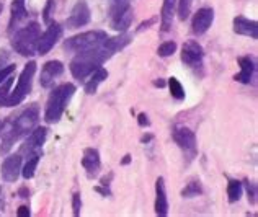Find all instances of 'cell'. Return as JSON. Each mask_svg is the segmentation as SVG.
Listing matches in <instances>:
<instances>
[{
  "label": "cell",
  "mask_w": 258,
  "mask_h": 217,
  "mask_svg": "<svg viewBox=\"0 0 258 217\" xmlns=\"http://www.w3.org/2000/svg\"><path fill=\"white\" fill-rule=\"evenodd\" d=\"M129 43H131V36L119 35L114 38H108L97 49L76 54V57L71 60V74L77 80H87L98 67H101V64L106 62L121 49H124Z\"/></svg>",
  "instance_id": "cell-1"
},
{
  "label": "cell",
  "mask_w": 258,
  "mask_h": 217,
  "mask_svg": "<svg viewBox=\"0 0 258 217\" xmlns=\"http://www.w3.org/2000/svg\"><path fill=\"white\" fill-rule=\"evenodd\" d=\"M39 121V106L36 103L30 105L28 108L17 114V116H12L9 121V126L2 129V146H0V152H9L13 147L15 142H18L25 135H28L33 129L36 127Z\"/></svg>",
  "instance_id": "cell-2"
},
{
  "label": "cell",
  "mask_w": 258,
  "mask_h": 217,
  "mask_svg": "<svg viewBox=\"0 0 258 217\" xmlns=\"http://www.w3.org/2000/svg\"><path fill=\"white\" fill-rule=\"evenodd\" d=\"M76 90L77 88L74 84H62L51 92L49 98H47V103H46V111H44V121L47 124L59 123Z\"/></svg>",
  "instance_id": "cell-3"
},
{
  "label": "cell",
  "mask_w": 258,
  "mask_h": 217,
  "mask_svg": "<svg viewBox=\"0 0 258 217\" xmlns=\"http://www.w3.org/2000/svg\"><path fill=\"white\" fill-rule=\"evenodd\" d=\"M39 36H41V26L36 22H31L22 30H17L12 38V47L23 57H31L38 51Z\"/></svg>",
  "instance_id": "cell-4"
},
{
  "label": "cell",
  "mask_w": 258,
  "mask_h": 217,
  "mask_svg": "<svg viewBox=\"0 0 258 217\" xmlns=\"http://www.w3.org/2000/svg\"><path fill=\"white\" fill-rule=\"evenodd\" d=\"M110 38L106 35V31L101 30H93V31H85L80 33V35H76L69 39H66L64 43V49L74 52V54H80L90 49H97L101 44H103L106 39Z\"/></svg>",
  "instance_id": "cell-5"
},
{
  "label": "cell",
  "mask_w": 258,
  "mask_h": 217,
  "mask_svg": "<svg viewBox=\"0 0 258 217\" xmlns=\"http://www.w3.org/2000/svg\"><path fill=\"white\" fill-rule=\"evenodd\" d=\"M36 74V62L35 60H30L28 64L25 65V69L20 74V79H18V84L15 87V90L12 93H9L2 105L0 106H5V108H10V106H17L20 105L22 101L28 97L30 92H31V87H33V77Z\"/></svg>",
  "instance_id": "cell-6"
},
{
  "label": "cell",
  "mask_w": 258,
  "mask_h": 217,
  "mask_svg": "<svg viewBox=\"0 0 258 217\" xmlns=\"http://www.w3.org/2000/svg\"><path fill=\"white\" fill-rule=\"evenodd\" d=\"M134 12L127 0H114V5L110 10V23L114 31L124 33L133 23Z\"/></svg>",
  "instance_id": "cell-7"
},
{
  "label": "cell",
  "mask_w": 258,
  "mask_h": 217,
  "mask_svg": "<svg viewBox=\"0 0 258 217\" xmlns=\"http://www.w3.org/2000/svg\"><path fill=\"white\" fill-rule=\"evenodd\" d=\"M203 59H205V51H203V46L195 41V39H189L181 47V60L183 64L188 65L189 69H193L196 74L200 72V76H203Z\"/></svg>",
  "instance_id": "cell-8"
},
{
  "label": "cell",
  "mask_w": 258,
  "mask_h": 217,
  "mask_svg": "<svg viewBox=\"0 0 258 217\" xmlns=\"http://www.w3.org/2000/svg\"><path fill=\"white\" fill-rule=\"evenodd\" d=\"M47 139V129L46 127H36V129H33L28 135H26V140L22 144L20 147V155H25L26 159L33 157V155L39 154V151L43 149L44 142Z\"/></svg>",
  "instance_id": "cell-9"
},
{
  "label": "cell",
  "mask_w": 258,
  "mask_h": 217,
  "mask_svg": "<svg viewBox=\"0 0 258 217\" xmlns=\"http://www.w3.org/2000/svg\"><path fill=\"white\" fill-rule=\"evenodd\" d=\"M172 137L175 140V144L178 146L185 154H188L189 159L196 157V152H198V146H196V135H195V132L191 129H189V127L176 126L173 129V132H172Z\"/></svg>",
  "instance_id": "cell-10"
},
{
  "label": "cell",
  "mask_w": 258,
  "mask_h": 217,
  "mask_svg": "<svg viewBox=\"0 0 258 217\" xmlns=\"http://www.w3.org/2000/svg\"><path fill=\"white\" fill-rule=\"evenodd\" d=\"M90 18H92V12H90V7L85 2V0H77L76 5L71 12L69 18H67V28L71 30H77L80 26H85L90 23Z\"/></svg>",
  "instance_id": "cell-11"
},
{
  "label": "cell",
  "mask_w": 258,
  "mask_h": 217,
  "mask_svg": "<svg viewBox=\"0 0 258 217\" xmlns=\"http://www.w3.org/2000/svg\"><path fill=\"white\" fill-rule=\"evenodd\" d=\"M62 38V26L59 23H51L47 26V30L43 33L41 36H39V43H38V54H47L54 46L57 44L59 39Z\"/></svg>",
  "instance_id": "cell-12"
},
{
  "label": "cell",
  "mask_w": 258,
  "mask_h": 217,
  "mask_svg": "<svg viewBox=\"0 0 258 217\" xmlns=\"http://www.w3.org/2000/svg\"><path fill=\"white\" fill-rule=\"evenodd\" d=\"M214 22V10L211 7H203L198 12L195 13V17L191 20V31L193 35L201 36L211 28V25Z\"/></svg>",
  "instance_id": "cell-13"
},
{
  "label": "cell",
  "mask_w": 258,
  "mask_h": 217,
  "mask_svg": "<svg viewBox=\"0 0 258 217\" xmlns=\"http://www.w3.org/2000/svg\"><path fill=\"white\" fill-rule=\"evenodd\" d=\"M22 155L20 154H13L5 157L2 162V167H0V175H2V180L7 183H13L18 180L20 173H22Z\"/></svg>",
  "instance_id": "cell-14"
},
{
  "label": "cell",
  "mask_w": 258,
  "mask_h": 217,
  "mask_svg": "<svg viewBox=\"0 0 258 217\" xmlns=\"http://www.w3.org/2000/svg\"><path fill=\"white\" fill-rule=\"evenodd\" d=\"M82 167L87 172L88 178H95L100 173L101 168V159H100V152L93 147H87L84 149V155H82Z\"/></svg>",
  "instance_id": "cell-15"
},
{
  "label": "cell",
  "mask_w": 258,
  "mask_h": 217,
  "mask_svg": "<svg viewBox=\"0 0 258 217\" xmlns=\"http://www.w3.org/2000/svg\"><path fill=\"white\" fill-rule=\"evenodd\" d=\"M62 72H64V64L60 62V60H47L41 69L39 82H41L44 88H49L54 84V80L59 76H62Z\"/></svg>",
  "instance_id": "cell-16"
},
{
  "label": "cell",
  "mask_w": 258,
  "mask_h": 217,
  "mask_svg": "<svg viewBox=\"0 0 258 217\" xmlns=\"http://www.w3.org/2000/svg\"><path fill=\"white\" fill-rule=\"evenodd\" d=\"M155 214L165 217L168 214V198L165 189V180L159 176L155 181Z\"/></svg>",
  "instance_id": "cell-17"
},
{
  "label": "cell",
  "mask_w": 258,
  "mask_h": 217,
  "mask_svg": "<svg viewBox=\"0 0 258 217\" xmlns=\"http://www.w3.org/2000/svg\"><path fill=\"white\" fill-rule=\"evenodd\" d=\"M239 65H240V72L237 74L234 79L237 80V82L248 85L250 82H252V79L255 76V70H256L255 59L250 57V56H242V57H239Z\"/></svg>",
  "instance_id": "cell-18"
},
{
  "label": "cell",
  "mask_w": 258,
  "mask_h": 217,
  "mask_svg": "<svg viewBox=\"0 0 258 217\" xmlns=\"http://www.w3.org/2000/svg\"><path fill=\"white\" fill-rule=\"evenodd\" d=\"M234 31L240 36L256 39L258 38V23L255 20H248L245 17H237L234 20Z\"/></svg>",
  "instance_id": "cell-19"
},
{
  "label": "cell",
  "mask_w": 258,
  "mask_h": 217,
  "mask_svg": "<svg viewBox=\"0 0 258 217\" xmlns=\"http://www.w3.org/2000/svg\"><path fill=\"white\" fill-rule=\"evenodd\" d=\"M175 10H176V0H164L162 4V12H160V31L167 33L170 31L172 23H173V17H175Z\"/></svg>",
  "instance_id": "cell-20"
},
{
  "label": "cell",
  "mask_w": 258,
  "mask_h": 217,
  "mask_svg": "<svg viewBox=\"0 0 258 217\" xmlns=\"http://www.w3.org/2000/svg\"><path fill=\"white\" fill-rule=\"evenodd\" d=\"M28 18V10L25 7V0H13L12 10H10V22H9V31L12 33L17 28L20 22Z\"/></svg>",
  "instance_id": "cell-21"
},
{
  "label": "cell",
  "mask_w": 258,
  "mask_h": 217,
  "mask_svg": "<svg viewBox=\"0 0 258 217\" xmlns=\"http://www.w3.org/2000/svg\"><path fill=\"white\" fill-rule=\"evenodd\" d=\"M106 79H108V70L103 69V67H98V69L95 70V72L92 74V76L87 79V82H85V92H87L88 95L97 93L98 85H100V84H103Z\"/></svg>",
  "instance_id": "cell-22"
},
{
  "label": "cell",
  "mask_w": 258,
  "mask_h": 217,
  "mask_svg": "<svg viewBox=\"0 0 258 217\" xmlns=\"http://www.w3.org/2000/svg\"><path fill=\"white\" fill-rule=\"evenodd\" d=\"M242 193H243L242 183L237 181V180H230L229 185H227V199H229V202H237L242 198Z\"/></svg>",
  "instance_id": "cell-23"
},
{
  "label": "cell",
  "mask_w": 258,
  "mask_h": 217,
  "mask_svg": "<svg viewBox=\"0 0 258 217\" xmlns=\"http://www.w3.org/2000/svg\"><path fill=\"white\" fill-rule=\"evenodd\" d=\"M39 159H41V155L36 154V155H33V157H30L28 160H26L25 167L22 168V175H23L25 180H30V178L35 176V172H36L38 164H39Z\"/></svg>",
  "instance_id": "cell-24"
},
{
  "label": "cell",
  "mask_w": 258,
  "mask_h": 217,
  "mask_svg": "<svg viewBox=\"0 0 258 217\" xmlns=\"http://www.w3.org/2000/svg\"><path fill=\"white\" fill-rule=\"evenodd\" d=\"M168 88H170V95L176 101L185 100V88H183V85L180 84V80L176 77L168 79Z\"/></svg>",
  "instance_id": "cell-25"
},
{
  "label": "cell",
  "mask_w": 258,
  "mask_h": 217,
  "mask_svg": "<svg viewBox=\"0 0 258 217\" xmlns=\"http://www.w3.org/2000/svg\"><path fill=\"white\" fill-rule=\"evenodd\" d=\"M203 194V186L200 181H191L183 188L181 196L183 198H196V196H201Z\"/></svg>",
  "instance_id": "cell-26"
},
{
  "label": "cell",
  "mask_w": 258,
  "mask_h": 217,
  "mask_svg": "<svg viewBox=\"0 0 258 217\" xmlns=\"http://www.w3.org/2000/svg\"><path fill=\"white\" fill-rule=\"evenodd\" d=\"M175 51H176V43L175 41H165L159 46L157 54L160 57H170L175 54Z\"/></svg>",
  "instance_id": "cell-27"
},
{
  "label": "cell",
  "mask_w": 258,
  "mask_h": 217,
  "mask_svg": "<svg viewBox=\"0 0 258 217\" xmlns=\"http://www.w3.org/2000/svg\"><path fill=\"white\" fill-rule=\"evenodd\" d=\"M189 5H191V0H180L178 4V18L181 22H185L189 15Z\"/></svg>",
  "instance_id": "cell-28"
},
{
  "label": "cell",
  "mask_w": 258,
  "mask_h": 217,
  "mask_svg": "<svg viewBox=\"0 0 258 217\" xmlns=\"http://www.w3.org/2000/svg\"><path fill=\"white\" fill-rule=\"evenodd\" d=\"M13 84V77L10 76L9 79L5 80V82H2V87H0V105H2V101L9 97V93H10V87Z\"/></svg>",
  "instance_id": "cell-29"
},
{
  "label": "cell",
  "mask_w": 258,
  "mask_h": 217,
  "mask_svg": "<svg viewBox=\"0 0 258 217\" xmlns=\"http://www.w3.org/2000/svg\"><path fill=\"white\" fill-rule=\"evenodd\" d=\"M247 194H248L250 204H256V185H255V183H248L247 181Z\"/></svg>",
  "instance_id": "cell-30"
},
{
  "label": "cell",
  "mask_w": 258,
  "mask_h": 217,
  "mask_svg": "<svg viewBox=\"0 0 258 217\" xmlns=\"http://www.w3.org/2000/svg\"><path fill=\"white\" fill-rule=\"evenodd\" d=\"M13 72H15V65H13V64H9V65H5L4 69H0V84L5 82V80L9 79Z\"/></svg>",
  "instance_id": "cell-31"
},
{
  "label": "cell",
  "mask_w": 258,
  "mask_h": 217,
  "mask_svg": "<svg viewBox=\"0 0 258 217\" xmlns=\"http://www.w3.org/2000/svg\"><path fill=\"white\" fill-rule=\"evenodd\" d=\"M80 207H82V198L80 194L76 193L72 196V209H74V215H80Z\"/></svg>",
  "instance_id": "cell-32"
},
{
  "label": "cell",
  "mask_w": 258,
  "mask_h": 217,
  "mask_svg": "<svg viewBox=\"0 0 258 217\" xmlns=\"http://www.w3.org/2000/svg\"><path fill=\"white\" fill-rule=\"evenodd\" d=\"M7 62H9V54L5 51H0V69H4Z\"/></svg>",
  "instance_id": "cell-33"
},
{
  "label": "cell",
  "mask_w": 258,
  "mask_h": 217,
  "mask_svg": "<svg viewBox=\"0 0 258 217\" xmlns=\"http://www.w3.org/2000/svg\"><path fill=\"white\" fill-rule=\"evenodd\" d=\"M139 126L141 127H146V126H149V124H151V123H149V119H147V114H144V113H141L139 114Z\"/></svg>",
  "instance_id": "cell-34"
},
{
  "label": "cell",
  "mask_w": 258,
  "mask_h": 217,
  "mask_svg": "<svg viewBox=\"0 0 258 217\" xmlns=\"http://www.w3.org/2000/svg\"><path fill=\"white\" fill-rule=\"evenodd\" d=\"M17 215H18V217H28V215H30V209L26 207V206H22V207H18V211H17Z\"/></svg>",
  "instance_id": "cell-35"
},
{
  "label": "cell",
  "mask_w": 258,
  "mask_h": 217,
  "mask_svg": "<svg viewBox=\"0 0 258 217\" xmlns=\"http://www.w3.org/2000/svg\"><path fill=\"white\" fill-rule=\"evenodd\" d=\"M51 10H52V0H49V2H47V7L44 9V20H46V22H47V20H49Z\"/></svg>",
  "instance_id": "cell-36"
},
{
  "label": "cell",
  "mask_w": 258,
  "mask_h": 217,
  "mask_svg": "<svg viewBox=\"0 0 258 217\" xmlns=\"http://www.w3.org/2000/svg\"><path fill=\"white\" fill-rule=\"evenodd\" d=\"M155 22V18H152V20H149V22H144V23H141V26L138 28V31H142L144 28H149V25H152Z\"/></svg>",
  "instance_id": "cell-37"
},
{
  "label": "cell",
  "mask_w": 258,
  "mask_h": 217,
  "mask_svg": "<svg viewBox=\"0 0 258 217\" xmlns=\"http://www.w3.org/2000/svg\"><path fill=\"white\" fill-rule=\"evenodd\" d=\"M18 194H20V198H28V194H30V191L26 189L25 186L23 188H20V191H18Z\"/></svg>",
  "instance_id": "cell-38"
},
{
  "label": "cell",
  "mask_w": 258,
  "mask_h": 217,
  "mask_svg": "<svg viewBox=\"0 0 258 217\" xmlns=\"http://www.w3.org/2000/svg\"><path fill=\"white\" fill-rule=\"evenodd\" d=\"M154 85L155 87H165V80H155Z\"/></svg>",
  "instance_id": "cell-39"
},
{
  "label": "cell",
  "mask_w": 258,
  "mask_h": 217,
  "mask_svg": "<svg viewBox=\"0 0 258 217\" xmlns=\"http://www.w3.org/2000/svg\"><path fill=\"white\" fill-rule=\"evenodd\" d=\"M129 162H131V155H124V159H123V162H121V164H123V165H127Z\"/></svg>",
  "instance_id": "cell-40"
},
{
  "label": "cell",
  "mask_w": 258,
  "mask_h": 217,
  "mask_svg": "<svg viewBox=\"0 0 258 217\" xmlns=\"http://www.w3.org/2000/svg\"><path fill=\"white\" fill-rule=\"evenodd\" d=\"M152 139V135H144V137H142V142H149Z\"/></svg>",
  "instance_id": "cell-41"
},
{
  "label": "cell",
  "mask_w": 258,
  "mask_h": 217,
  "mask_svg": "<svg viewBox=\"0 0 258 217\" xmlns=\"http://www.w3.org/2000/svg\"><path fill=\"white\" fill-rule=\"evenodd\" d=\"M4 124H5V123H4V121H0V134H2V129H4Z\"/></svg>",
  "instance_id": "cell-42"
},
{
  "label": "cell",
  "mask_w": 258,
  "mask_h": 217,
  "mask_svg": "<svg viewBox=\"0 0 258 217\" xmlns=\"http://www.w3.org/2000/svg\"><path fill=\"white\" fill-rule=\"evenodd\" d=\"M2 9H4V7H2V4H0V13H2Z\"/></svg>",
  "instance_id": "cell-43"
},
{
  "label": "cell",
  "mask_w": 258,
  "mask_h": 217,
  "mask_svg": "<svg viewBox=\"0 0 258 217\" xmlns=\"http://www.w3.org/2000/svg\"><path fill=\"white\" fill-rule=\"evenodd\" d=\"M0 193H2V188H0Z\"/></svg>",
  "instance_id": "cell-44"
}]
</instances>
